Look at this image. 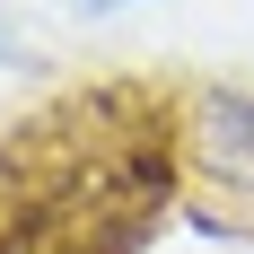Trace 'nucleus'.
Returning <instances> with one entry per match:
<instances>
[{
    "instance_id": "obj_1",
    "label": "nucleus",
    "mask_w": 254,
    "mask_h": 254,
    "mask_svg": "<svg viewBox=\"0 0 254 254\" xmlns=\"http://www.w3.org/2000/svg\"><path fill=\"white\" fill-rule=\"evenodd\" d=\"M176 202L184 167L167 88H70L0 131V254H140Z\"/></svg>"
},
{
    "instance_id": "obj_2",
    "label": "nucleus",
    "mask_w": 254,
    "mask_h": 254,
    "mask_svg": "<svg viewBox=\"0 0 254 254\" xmlns=\"http://www.w3.org/2000/svg\"><path fill=\"white\" fill-rule=\"evenodd\" d=\"M176 167H184V219L254 237V88L202 79L176 97Z\"/></svg>"
},
{
    "instance_id": "obj_3",
    "label": "nucleus",
    "mask_w": 254,
    "mask_h": 254,
    "mask_svg": "<svg viewBox=\"0 0 254 254\" xmlns=\"http://www.w3.org/2000/svg\"><path fill=\"white\" fill-rule=\"evenodd\" d=\"M0 70H35V44L18 35V18L0 9Z\"/></svg>"
},
{
    "instance_id": "obj_4",
    "label": "nucleus",
    "mask_w": 254,
    "mask_h": 254,
    "mask_svg": "<svg viewBox=\"0 0 254 254\" xmlns=\"http://www.w3.org/2000/svg\"><path fill=\"white\" fill-rule=\"evenodd\" d=\"M79 18H114V9H131V0H70Z\"/></svg>"
}]
</instances>
